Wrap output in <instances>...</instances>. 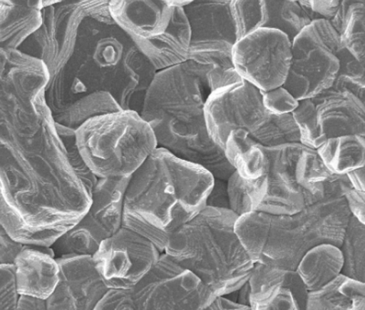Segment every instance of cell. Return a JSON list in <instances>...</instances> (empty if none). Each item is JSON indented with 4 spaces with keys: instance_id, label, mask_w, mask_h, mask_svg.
Here are the masks:
<instances>
[{
    "instance_id": "6da1fadb",
    "label": "cell",
    "mask_w": 365,
    "mask_h": 310,
    "mask_svg": "<svg viewBox=\"0 0 365 310\" xmlns=\"http://www.w3.org/2000/svg\"><path fill=\"white\" fill-rule=\"evenodd\" d=\"M109 1L64 0L54 5L63 37L45 87L52 117L101 91L112 95L122 109H142L156 70L113 21Z\"/></svg>"
},
{
    "instance_id": "7a4b0ae2",
    "label": "cell",
    "mask_w": 365,
    "mask_h": 310,
    "mask_svg": "<svg viewBox=\"0 0 365 310\" xmlns=\"http://www.w3.org/2000/svg\"><path fill=\"white\" fill-rule=\"evenodd\" d=\"M215 178L207 169L156 148L130 176L123 225L163 253L169 237L207 207Z\"/></svg>"
},
{
    "instance_id": "3957f363",
    "label": "cell",
    "mask_w": 365,
    "mask_h": 310,
    "mask_svg": "<svg viewBox=\"0 0 365 310\" xmlns=\"http://www.w3.org/2000/svg\"><path fill=\"white\" fill-rule=\"evenodd\" d=\"M351 188L346 175L331 174L321 200L292 215H243L235 226L237 236L254 263L295 270L312 247H341L351 217L344 195Z\"/></svg>"
},
{
    "instance_id": "277c9868",
    "label": "cell",
    "mask_w": 365,
    "mask_h": 310,
    "mask_svg": "<svg viewBox=\"0 0 365 310\" xmlns=\"http://www.w3.org/2000/svg\"><path fill=\"white\" fill-rule=\"evenodd\" d=\"M263 149L269 161L266 174L246 179L235 171L227 181L230 210L235 214L292 215L324 197L326 181L332 173L317 149L301 142Z\"/></svg>"
},
{
    "instance_id": "5b68a950",
    "label": "cell",
    "mask_w": 365,
    "mask_h": 310,
    "mask_svg": "<svg viewBox=\"0 0 365 310\" xmlns=\"http://www.w3.org/2000/svg\"><path fill=\"white\" fill-rule=\"evenodd\" d=\"M237 218L230 208L207 205L171 235L164 252L200 277L215 295L237 292L254 266L236 232Z\"/></svg>"
},
{
    "instance_id": "8992f818",
    "label": "cell",
    "mask_w": 365,
    "mask_h": 310,
    "mask_svg": "<svg viewBox=\"0 0 365 310\" xmlns=\"http://www.w3.org/2000/svg\"><path fill=\"white\" fill-rule=\"evenodd\" d=\"M211 68L188 60L156 71L140 116L151 127L158 148L174 153L187 140L208 132L204 107Z\"/></svg>"
},
{
    "instance_id": "52a82bcc",
    "label": "cell",
    "mask_w": 365,
    "mask_h": 310,
    "mask_svg": "<svg viewBox=\"0 0 365 310\" xmlns=\"http://www.w3.org/2000/svg\"><path fill=\"white\" fill-rule=\"evenodd\" d=\"M75 134L81 156L98 178H129L158 148L151 127L133 110L91 117Z\"/></svg>"
},
{
    "instance_id": "ba28073f",
    "label": "cell",
    "mask_w": 365,
    "mask_h": 310,
    "mask_svg": "<svg viewBox=\"0 0 365 310\" xmlns=\"http://www.w3.org/2000/svg\"><path fill=\"white\" fill-rule=\"evenodd\" d=\"M340 36L330 21L316 19L292 41V62L283 87L298 100L312 99L336 78Z\"/></svg>"
},
{
    "instance_id": "9c48e42d",
    "label": "cell",
    "mask_w": 365,
    "mask_h": 310,
    "mask_svg": "<svg viewBox=\"0 0 365 310\" xmlns=\"http://www.w3.org/2000/svg\"><path fill=\"white\" fill-rule=\"evenodd\" d=\"M129 178L97 179L86 213L51 245L55 257L93 256L104 240L123 226V198Z\"/></svg>"
},
{
    "instance_id": "30bf717a",
    "label": "cell",
    "mask_w": 365,
    "mask_h": 310,
    "mask_svg": "<svg viewBox=\"0 0 365 310\" xmlns=\"http://www.w3.org/2000/svg\"><path fill=\"white\" fill-rule=\"evenodd\" d=\"M133 290L136 310H205L217 296L165 252Z\"/></svg>"
},
{
    "instance_id": "8fae6325",
    "label": "cell",
    "mask_w": 365,
    "mask_h": 310,
    "mask_svg": "<svg viewBox=\"0 0 365 310\" xmlns=\"http://www.w3.org/2000/svg\"><path fill=\"white\" fill-rule=\"evenodd\" d=\"M233 62L243 80L257 89H275L282 86L288 77L292 41L277 29H256L234 44Z\"/></svg>"
},
{
    "instance_id": "7c38bea8",
    "label": "cell",
    "mask_w": 365,
    "mask_h": 310,
    "mask_svg": "<svg viewBox=\"0 0 365 310\" xmlns=\"http://www.w3.org/2000/svg\"><path fill=\"white\" fill-rule=\"evenodd\" d=\"M204 114L211 139L224 149L231 132L244 129L250 135L268 122L262 90L245 80L212 91L205 101Z\"/></svg>"
},
{
    "instance_id": "4fadbf2b",
    "label": "cell",
    "mask_w": 365,
    "mask_h": 310,
    "mask_svg": "<svg viewBox=\"0 0 365 310\" xmlns=\"http://www.w3.org/2000/svg\"><path fill=\"white\" fill-rule=\"evenodd\" d=\"M160 255L161 252L148 238L122 226L103 241L93 260L108 288L133 289Z\"/></svg>"
},
{
    "instance_id": "5bb4252c",
    "label": "cell",
    "mask_w": 365,
    "mask_h": 310,
    "mask_svg": "<svg viewBox=\"0 0 365 310\" xmlns=\"http://www.w3.org/2000/svg\"><path fill=\"white\" fill-rule=\"evenodd\" d=\"M58 280L47 299V310H96L108 287L93 256L68 254L57 257Z\"/></svg>"
},
{
    "instance_id": "9a60e30c",
    "label": "cell",
    "mask_w": 365,
    "mask_h": 310,
    "mask_svg": "<svg viewBox=\"0 0 365 310\" xmlns=\"http://www.w3.org/2000/svg\"><path fill=\"white\" fill-rule=\"evenodd\" d=\"M237 39L256 29L272 28L292 41L312 21L298 2L287 0H231Z\"/></svg>"
},
{
    "instance_id": "2e32d148",
    "label": "cell",
    "mask_w": 365,
    "mask_h": 310,
    "mask_svg": "<svg viewBox=\"0 0 365 310\" xmlns=\"http://www.w3.org/2000/svg\"><path fill=\"white\" fill-rule=\"evenodd\" d=\"M253 310H306L308 289L293 269L254 263L250 277Z\"/></svg>"
},
{
    "instance_id": "e0dca14e",
    "label": "cell",
    "mask_w": 365,
    "mask_h": 310,
    "mask_svg": "<svg viewBox=\"0 0 365 310\" xmlns=\"http://www.w3.org/2000/svg\"><path fill=\"white\" fill-rule=\"evenodd\" d=\"M312 99L316 122L326 140L344 135L365 136L364 101L359 97L331 87Z\"/></svg>"
},
{
    "instance_id": "ac0fdd59",
    "label": "cell",
    "mask_w": 365,
    "mask_h": 310,
    "mask_svg": "<svg viewBox=\"0 0 365 310\" xmlns=\"http://www.w3.org/2000/svg\"><path fill=\"white\" fill-rule=\"evenodd\" d=\"M13 264L19 295L47 299L56 288L58 264L51 247L23 245Z\"/></svg>"
},
{
    "instance_id": "d6986e66",
    "label": "cell",
    "mask_w": 365,
    "mask_h": 310,
    "mask_svg": "<svg viewBox=\"0 0 365 310\" xmlns=\"http://www.w3.org/2000/svg\"><path fill=\"white\" fill-rule=\"evenodd\" d=\"M163 0H110L113 21L133 39L155 37L168 28L174 12Z\"/></svg>"
},
{
    "instance_id": "ffe728a7",
    "label": "cell",
    "mask_w": 365,
    "mask_h": 310,
    "mask_svg": "<svg viewBox=\"0 0 365 310\" xmlns=\"http://www.w3.org/2000/svg\"><path fill=\"white\" fill-rule=\"evenodd\" d=\"M133 41L156 71L188 60L192 31L184 8L175 6L170 22L162 34Z\"/></svg>"
},
{
    "instance_id": "44dd1931",
    "label": "cell",
    "mask_w": 365,
    "mask_h": 310,
    "mask_svg": "<svg viewBox=\"0 0 365 310\" xmlns=\"http://www.w3.org/2000/svg\"><path fill=\"white\" fill-rule=\"evenodd\" d=\"M231 0H192L182 6L192 31V41H237ZM191 41V42H192Z\"/></svg>"
},
{
    "instance_id": "7402d4cb",
    "label": "cell",
    "mask_w": 365,
    "mask_h": 310,
    "mask_svg": "<svg viewBox=\"0 0 365 310\" xmlns=\"http://www.w3.org/2000/svg\"><path fill=\"white\" fill-rule=\"evenodd\" d=\"M365 282L340 273L321 289L309 292L306 310H364Z\"/></svg>"
},
{
    "instance_id": "603a6c76",
    "label": "cell",
    "mask_w": 365,
    "mask_h": 310,
    "mask_svg": "<svg viewBox=\"0 0 365 310\" xmlns=\"http://www.w3.org/2000/svg\"><path fill=\"white\" fill-rule=\"evenodd\" d=\"M225 155L241 178L256 179L268 171L269 161L263 146L244 129L233 130L224 146Z\"/></svg>"
},
{
    "instance_id": "cb8c5ba5",
    "label": "cell",
    "mask_w": 365,
    "mask_h": 310,
    "mask_svg": "<svg viewBox=\"0 0 365 310\" xmlns=\"http://www.w3.org/2000/svg\"><path fill=\"white\" fill-rule=\"evenodd\" d=\"M342 265L340 247L332 244H319L302 257L296 272L308 292H314L341 273Z\"/></svg>"
},
{
    "instance_id": "d4e9b609",
    "label": "cell",
    "mask_w": 365,
    "mask_h": 310,
    "mask_svg": "<svg viewBox=\"0 0 365 310\" xmlns=\"http://www.w3.org/2000/svg\"><path fill=\"white\" fill-rule=\"evenodd\" d=\"M317 151L329 171L346 175L365 165V136L344 135L328 139Z\"/></svg>"
},
{
    "instance_id": "484cf974",
    "label": "cell",
    "mask_w": 365,
    "mask_h": 310,
    "mask_svg": "<svg viewBox=\"0 0 365 310\" xmlns=\"http://www.w3.org/2000/svg\"><path fill=\"white\" fill-rule=\"evenodd\" d=\"M41 23V9L23 5L0 6V48L18 50Z\"/></svg>"
},
{
    "instance_id": "4316f807",
    "label": "cell",
    "mask_w": 365,
    "mask_h": 310,
    "mask_svg": "<svg viewBox=\"0 0 365 310\" xmlns=\"http://www.w3.org/2000/svg\"><path fill=\"white\" fill-rule=\"evenodd\" d=\"M344 265L341 273L365 282V224L351 216L340 247Z\"/></svg>"
},
{
    "instance_id": "83f0119b",
    "label": "cell",
    "mask_w": 365,
    "mask_h": 310,
    "mask_svg": "<svg viewBox=\"0 0 365 310\" xmlns=\"http://www.w3.org/2000/svg\"><path fill=\"white\" fill-rule=\"evenodd\" d=\"M41 11L42 23L40 28L23 42L18 50L43 62L48 70L58 50L55 37L54 5L44 8Z\"/></svg>"
},
{
    "instance_id": "f1b7e54d",
    "label": "cell",
    "mask_w": 365,
    "mask_h": 310,
    "mask_svg": "<svg viewBox=\"0 0 365 310\" xmlns=\"http://www.w3.org/2000/svg\"><path fill=\"white\" fill-rule=\"evenodd\" d=\"M250 137L257 144L266 148L301 142L298 127L292 113L282 115L272 114L268 122Z\"/></svg>"
},
{
    "instance_id": "f546056e",
    "label": "cell",
    "mask_w": 365,
    "mask_h": 310,
    "mask_svg": "<svg viewBox=\"0 0 365 310\" xmlns=\"http://www.w3.org/2000/svg\"><path fill=\"white\" fill-rule=\"evenodd\" d=\"M233 47L231 42L220 39L192 41L188 60L212 68H235Z\"/></svg>"
},
{
    "instance_id": "4dcf8cb0",
    "label": "cell",
    "mask_w": 365,
    "mask_h": 310,
    "mask_svg": "<svg viewBox=\"0 0 365 310\" xmlns=\"http://www.w3.org/2000/svg\"><path fill=\"white\" fill-rule=\"evenodd\" d=\"M341 47L350 52L361 63L365 55V5H358L348 16L339 33Z\"/></svg>"
},
{
    "instance_id": "1f68e13d",
    "label": "cell",
    "mask_w": 365,
    "mask_h": 310,
    "mask_svg": "<svg viewBox=\"0 0 365 310\" xmlns=\"http://www.w3.org/2000/svg\"><path fill=\"white\" fill-rule=\"evenodd\" d=\"M55 125H56L58 136L66 149L68 162H70L71 168L91 196L98 178L91 171L81 154L76 142V134H75L76 130L58 125L57 123H55Z\"/></svg>"
},
{
    "instance_id": "d6a6232c",
    "label": "cell",
    "mask_w": 365,
    "mask_h": 310,
    "mask_svg": "<svg viewBox=\"0 0 365 310\" xmlns=\"http://www.w3.org/2000/svg\"><path fill=\"white\" fill-rule=\"evenodd\" d=\"M303 145L317 149L326 141L319 132L315 117V104L312 99L299 100V105L292 111Z\"/></svg>"
},
{
    "instance_id": "836d02e7",
    "label": "cell",
    "mask_w": 365,
    "mask_h": 310,
    "mask_svg": "<svg viewBox=\"0 0 365 310\" xmlns=\"http://www.w3.org/2000/svg\"><path fill=\"white\" fill-rule=\"evenodd\" d=\"M19 293L13 263H0V310H17Z\"/></svg>"
},
{
    "instance_id": "e575fe53",
    "label": "cell",
    "mask_w": 365,
    "mask_h": 310,
    "mask_svg": "<svg viewBox=\"0 0 365 310\" xmlns=\"http://www.w3.org/2000/svg\"><path fill=\"white\" fill-rule=\"evenodd\" d=\"M263 105L270 114L282 115V114L292 113L299 105L296 99L284 87L279 86L275 89L262 91Z\"/></svg>"
},
{
    "instance_id": "d590c367",
    "label": "cell",
    "mask_w": 365,
    "mask_h": 310,
    "mask_svg": "<svg viewBox=\"0 0 365 310\" xmlns=\"http://www.w3.org/2000/svg\"><path fill=\"white\" fill-rule=\"evenodd\" d=\"M96 310H136L133 289L108 288Z\"/></svg>"
},
{
    "instance_id": "8d00e7d4",
    "label": "cell",
    "mask_w": 365,
    "mask_h": 310,
    "mask_svg": "<svg viewBox=\"0 0 365 310\" xmlns=\"http://www.w3.org/2000/svg\"><path fill=\"white\" fill-rule=\"evenodd\" d=\"M242 80V77L235 68H211L207 74V86L210 92Z\"/></svg>"
},
{
    "instance_id": "74e56055",
    "label": "cell",
    "mask_w": 365,
    "mask_h": 310,
    "mask_svg": "<svg viewBox=\"0 0 365 310\" xmlns=\"http://www.w3.org/2000/svg\"><path fill=\"white\" fill-rule=\"evenodd\" d=\"M338 58L339 61H340L338 75H345V76L354 78H364V63H361L350 52L341 47L340 50L338 52Z\"/></svg>"
},
{
    "instance_id": "f35d334b",
    "label": "cell",
    "mask_w": 365,
    "mask_h": 310,
    "mask_svg": "<svg viewBox=\"0 0 365 310\" xmlns=\"http://www.w3.org/2000/svg\"><path fill=\"white\" fill-rule=\"evenodd\" d=\"M23 245L16 241L0 223V263H13Z\"/></svg>"
},
{
    "instance_id": "ab89813d",
    "label": "cell",
    "mask_w": 365,
    "mask_h": 310,
    "mask_svg": "<svg viewBox=\"0 0 365 310\" xmlns=\"http://www.w3.org/2000/svg\"><path fill=\"white\" fill-rule=\"evenodd\" d=\"M331 87L337 90L348 91V92L359 97L361 100L364 101V78H354L345 76V75H337L334 84L331 85Z\"/></svg>"
},
{
    "instance_id": "60d3db41",
    "label": "cell",
    "mask_w": 365,
    "mask_h": 310,
    "mask_svg": "<svg viewBox=\"0 0 365 310\" xmlns=\"http://www.w3.org/2000/svg\"><path fill=\"white\" fill-rule=\"evenodd\" d=\"M344 196L351 216L365 224V191L351 188Z\"/></svg>"
},
{
    "instance_id": "b9f144b4",
    "label": "cell",
    "mask_w": 365,
    "mask_h": 310,
    "mask_svg": "<svg viewBox=\"0 0 365 310\" xmlns=\"http://www.w3.org/2000/svg\"><path fill=\"white\" fill-rule=\"evenodd\" d=\"M207 205L208 207L230 208L226 181L215 178L213 187H212L210 194H208Z\"/></svg>"
},
{
    "instance_id": "7bdbcfd3",
    "label": "cell",
    "mask_w": 365,
    "mask_h": 310,
    "mask_svg": "<svg viewBox=\"0 0 365 310\" xmlns=\"http://www.w3.org/2000/svg\"><path fill=\"white\" fill-rule=\"evenodd\" d=\"M365 5V0H339L336 13L330 21L332 27L340 33L347 21L348 16L355 6Z\"/></svg>"
},
{
    "instance_id": "ee69618b",
    "label": "cell",
    "mask_w": 365,
    "mask_h": 310,
    "mask_svg": "<svg viewBox=\"0 0 365 310\" xmlns=\"http://www.w3.org/2000/svg\"><path fill=\"white\" fill-rule=\"evenodd\" d=\"M338 3L339 0H309L312 11L328 21H331L336 13Z\"/></svg>"
},
{
    "instance_id": "f6af8a7d",
    "label": "cell",
    "mask_w": 365,
    "mask_h": 310,
    "mask_svg": "<svg viewBox=\"0 0 365 310\" xmlns=\"http://www.w3.org/2000/svg\"><path fill=\"white\" fill-rule=\"evenodd\" d=\"M17 310H47V299L34 296L19 295Z\"/></svg>"
},
{
    "instance_id": "bcb514c9",
    "label": "cell",
    "mask_w": 365,
    "mask_h": 310,
    "mask_svg": "<svg viewBox=\"0 0 365 310\" xmlns=\"http://www.w3.org/2000/svg\"><path fill=\"white\" fill-rule=\"evenodd\" d=\"M250 306L240 304L237 301L225 298V296H217L205 310H249Z\"/></svg>"
},
{
    "instance_id": "7dc6e473",
    "label": "cell",
    "mask_w": 365,
    "mask_h": 310,
    "mask_svg": "<svg viewBox=\"0 0 365 310\" xmlns=\"http://www.w3.org/2000/svg\"><path fill=\"white\" fill-rule=\"evenodd\" d=\"M346 176L351 187L358 189V191H365L364 166L348 172Z\"/></svg>"
},
{
    "instance_id": "c3c4849f",
    "label": "cell",
    "mask_w": 365,
    "mask_h": 310,
    "mask_svg": "<svg viewBox=\"0 0 365 310\" xmlns=\"http://www.w3.org/2000/svg\"><path fill=\"white\" fill-rule=\"evenodd\" d=\"M239 292V302L240 304L250 306V286L249 282H246L244 284L241 288L237 290ZM251 309V308H250Z\"/></svg>"
},
{
    "instance_id": "681fc988",
    "label": "cell",
    "mask_w": 365,
    "mask_h": 310,
    "mask_svg": "<svg viewBox=\"0 0 365 310\" xmlns=\"http://www.w3.org/2000/svg\"><path fill=\"white\" fill-rule=\"evenodd\" d=\"M168 6L175 8V6H185L190 3L192 0H163Z\"/></svg>"
},
{
    "instance_id": "f907efd6",
    "label": "cell",
    "mask_w": 365,
    "mask_h": 310,
    "mask_svg": "<svg viewBox=\"0 0 365 310\" xmlns=\"http://www.w3.org/2000/svg\"><path fill=\"white\" fill-rule=\"evenodd\" d=\"M287 1L298 2L305 9V11H312L309 4V0H287Z\"/></svg>"
},
{
    "instance_id": "816d5d0a",
    "label": "cell",
    "mask_w": 365,
    "mask_h": 310,
    "mask_svg": "<svg viewBox=\"0 0 365 310\" xmlns=\"http://www.w3.org/2000/svg\"><path fill=\"white\" fill-rule=\"evenodd\" d=\"M77 1H81V0H77Z\"/></svg>"
}]
</instances>
